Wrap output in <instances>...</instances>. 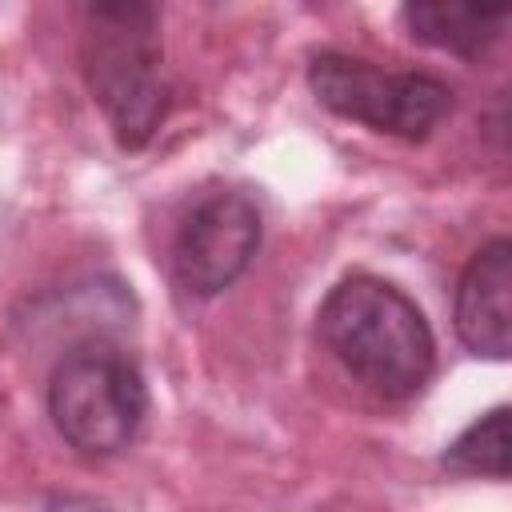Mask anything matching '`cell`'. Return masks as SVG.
<instances>
[{
  "instance_id": "1",
  "label": "cell",
  "mask_w": 512,
  "mask_h": 512,
  "mask_svg": "<svg viewBox=\"0 0 512 512\" xmlns=\"http://www.w3.org/2000/svg\"><path fill=\"white\" fill-rule=\"evenodd\" d=\"M316 328L344 372L384 400L416 396L436 368V340L424 312L380 276H344L324 296Z\"/></svg>"
},
{
  "instance_id": "2",
  "label": "cell",
  "mask_w": 512,
  "mask_h": 512,
  "mask_svg": "<svg viewBox=\"0 0 512 512\" xmlns=\"http://www.w3.org/2000/svg\"><path fill=\"white\" fill-rule=\"evenodd\" d=\"M160 12L152 4H88L80 64L120 148H144L168 116V84L160 68Z\"/></svg>"
},
{
  "instance_id": "3",
  "label": "cell",
  "mask_w": 512,
  "mask_h": 512,
  "mask_svg": "<svg viewBox=\"0 0 512 512\" xmlns=\"http://www.w3.org/2000/svg\"><path fill=\"white\" fill-rule=\"evenodd\" d=\"M48 416L60 440L80 456L124 452L148 416L140 364L100 336L72 344L48 376Z\"/></svg>"
},
{
  "instance_id": "4",
  "label": "cell",
  "mask_w": 512,
  "mask_h": 512,
  "mask_svg": "<svg viewBox=\"0 0 512 512\" xmlns=\"http://www.w3.org/2000/svg\"><path fill=\"white\" fill-rule=\"evenodd\" d=\"M308 88L340 120H356L396 140H428L452 112V88L428 72H392L348 52H320L308 64Z\"/></svg>"
},
{
  "instance_id": "5",
  "label": "cell",
  "mask_w": 512,
  "mask_h": 512,
  "mask_svg": "<svg viewBox=\"0 0 512 512\" xmlns=\"http://www.w3.org/2000/svg\"><path fill=\"white\" fill-rule=\"evenodd\" d=\"M264 224L252 196L220 188L200 196L172 236V276L188 296H220L232 288L260 248Z\"/></svg>"
},
{
  "instance_id": "6",
  "label": "cell",
  "mask_w": 512,
  "mask_h": 512,
  "mask_svg": "<svg viewBox=\"0 0 512 512\" xmlns=\"http://www.w3.org/2000/svg\"><path fill=\"white\" fill-rule=\"evenodd\" d=\"M456 336L472 356L508 360L512 352V244L488 240L460 272L452 304Z\"/></svg>"
},
{
  "instance_id": "7",
  "label": "cell",
  "mask_w": 512,
  "mask_h": 512,
  "mask_svg": "<svg viewBox=\"0 0 512 512\" xmlns=\"http://www.w3.org/2000/svg\"><path fill=\"white\" fill-rule=\"evenodd\" d=\"M400 20L408 28V36L416 44L476 60L480 52H488L504 24H508V8H480V4H444V0H416L400 8Z\"/></svg>"
},
{
  "instance_id": "8",
  "label": "cell",
  "mask_w": 512,
  "mask_h": 512,
  "mask_svg": "<svg viewBox=\"0 0 512 512\" xmlns=\"http://www.w3.org/2000/svg\"><path fill=\"white\" fill-rule=\"evenodd\" d=\"M440 464L456 476H488L508 480V404L476 416L440 456Z\"/></svg>"
},
{
  "instance_id": "9",
  "label": "cell",
  "mask_w": 512,
  "mask_h": 512,
  "mask_svg": "<svg viewBox=\"0 0 512 512\" xmlns=\"http://www.w3.org/2000/svg\"><path fill=\"white\" fill-rule=\"evenodd\" d=\"M48 512H108V508H100L92 500H56Z\"/></svg>"
}]
</instances>
